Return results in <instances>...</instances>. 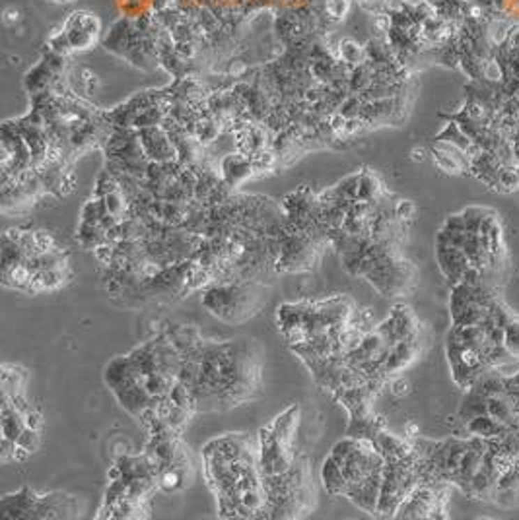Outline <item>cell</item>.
I'll return each mask as SVG.
<instances>
[{
  "instance_id": "cell-1",
  "label": "cell",
  "mask_w": 519,
  "mask_h": 520,
  "mask_svg": "<svg viewBox=\"0 0 519 520\" xmlns=\"http://www.w3.org/2000/svg\"><path fill=\"white\" fill-rule=\"evenodd\" d=\"M185 358L197 365L191 388L197 412L228 410L261 395L263 353L255 340H204Z\"/></svg>"
},
{
  "instance_id": "cell-2",
  "label": "cell",
  "mask_w": 519,
  "mask_h": 520,
  "mask_svg": "<svg viewBox=\"0 0 519 520\" xmlns=\"http://www.w3.org/2000/svg\"><path fill=\"white\" fill-rule=\"evenodd\" d=\"M266 491L269 519H298L313 507V485H311L308 458L296 457L292 466L276 475H263Z\"/></svg>"
},
{
  "instance_id": "cell-3",
  "label": "cell",
  "mask_w": 519,
  "mask_h": 520,
  "mask_svg": "<svg viewBox=\"0 0 519 520\" xmlns=\"http://www.w3.org/2000/svg\"><path fill=\"white\" fill-rule=\"evenodd\" d=\"M264 301L266 299L255 284L247 282H220L218 286L209 287L202 296V305L224 323H243L259 313Z\"/></svg>"
},
{
  "instance_id": "cell-4",
  "label": "cell",
  "mask_w": 519,
  "mask_h": 520,
  "mask_svg": "<svg viewBox=\"0 0 519 520\" xmlns=\"http://www.w3.org/2000/svg\"><path fill=\"white\" fill-rule=\"evenodd\" d=\"M416 270L409 260L401 259L389 260L374 264L364 278L385 297H397L409 293L410 287L414 284Z\"/></svg>"
},
{
  "instance_id": "cell-5",
  "label": "cell",
  "mask_w": 519,
  "mask_h": 520,
  "mask_svg": "<svg viewBox=\"0 0 519 520\" xmlns=\"http://www.w3.org/2000/svg\"><path fill=\"white\" fill-rule=\"evenodd\" d=\"M80 511L82 507L74 495L63 494V491L37 494L31 519H76L82 514Z\"/></svg>"
},
{
  "instance_id": "cell-6",
  "label": "cell",
  "mask_w": 519,
  "mask_h": 520,
  "mask_svg": "<svg viewBox=\"0 0 519 520\" xmlns=\"http://www.w3.org/2000/svg\"><path fill=\"white\" fill-rule=\"evenodd\" d=\"M436 259L442 274L453 286L459 284L471 268V262L467 259L463 249H459L456 245H436Z\"/></svg>"
},
{
  "instance_id": "cell-7",
  "label": "cell",
  "mask_w": 519,
  "mask_h": 520,
  "mask_svg": "<svg viewBox=\"0 0 519 520\" xmlns=\"http://www.w3.org/2000/svg\"><path fill=\"white\" fill-rule=\"evenodd\" d=\"M420 353V336L419 338H410V340H401L397 342L395 346L389 351V355L383 363V378L387 381L393 375L401 373L403 369L409 367L410 363L416 359V355Z\"/></svg>"
},
{
  "instance_id": "cell-8",
  "label": "cell",
  "mask_w": 519,
  "mask_h": 520,
  "mask_svg": "<svg viewBox=\"0 0 519 520\" xmlns=\"http://www.w3.org/2000/svg\"><path fill=\"white\" fill-rule=\"evenodd\" d=\"M37 491L29 487H22L18 494H10L2 497L0 512L4 519H31V511L36 505Z\"/></svg>"
},
{
  "instance_id": "cell-9",
  "label": "cell",
  "mask_w": 519,
  "mask_h": 520,
  "mask_svg": "<svg viewBox=\"0 0 519 520\" xmlns=\"http://www.w3.org/2000/svg\"><path fill=\"white\" fill-rule=\"evenodd\" d=\"M253 173V163L251 158L246 153H230L222 162V175H224V183L230 187H237L239 183L249 177Z\"/></svg>"
},
{
  "instance_id": "cell-10",
  "label": "cell",
  "mask_w": 519,
  "mask_h": 520,
  "mask_svg": "<svg viewBox=\"0 0 519 520\" xmlns=\"http://www.w3.org/2000/svg\"><path fill=\"white\" fill-rule=\"evenodd\" d=\"M465 423V431L471 435V437H479V439L490 441L496 439V437H502L506 433H510L511 429H508L506 425H502L498 420H494L488 413H479L471 420H467Z\"/></svg>"
},
{
  "instance_id": "cell-11",
  "label": "cell",
  "mask_w": 519,
  "mask_h": 520,
  "mask_svg": "<svg viewBox=\"0 0 519 520\" xmlns=\"http://www.w3.org/2000/svg\"><path fill=\"white\" fill-rule=\"evenodd\" d=\"M26 381H28L26 369L4 363L2 365V400H12V398L24 396Z\"/></svg>"
},
{
  "instance_id": "cell-12",
  "label": "cell",
  "mask_w": 519,
  "mask_h": 520,
  "mask_svg": "<svg viewBox=\"0 0 519 520\" xmlns=\"http://www.w3.org/2000/svg\"><path fill=\"white\" fill-rule=\"evenodd\" d=\"M0 427H2V437L4 439L18 441V437L26 431V415L16 410L12 402L2 400V418H0Z\"/></svg>"
},
{
  "instance_id": "cell-13",
  "label": "cell",
  "mask_w": 519,
  "mask_h": 520,
  "mask_svg": "<svg viewBox=\"0 0 519 520\" xmlns=\"http://www.w3.org/2000/svg\"><path fill=\"white\" fill-rule=\"evenodd\" d=\"M321 477H323V485L327 489L329 495L338 497V495H346V477L343 474V468L335 458L329 454V458L323 462L321 468Z\"/></svg>"
},
{
  "instance_id": "cell-14",
  "label": "cell",
  "mask_w": 519,
  "mask_h": 520,
  "mask_svg": "<svg viewBox=\"0 0 519 520\" xmlns=\"http://www.w3.org/2000/svg\"><path fill=\"white\" fill-rule=\"evenodd\" d=\"M383 194V187L374 173L364 171L360 173V187H358V200L362 202H375Z\"/></svg>"
},
{
  "instance_id": "cell-15",
  "label": "cell",
  "mask_w": 519,
  "mask_h": 520,
  "mask_svg": "<svg viewBox=\"0 0 519 520\" xmlns=\"http://www.w3.org/2000/svg\"><path fill=\"white\" fill-rule=\"evenodd\" d=\"M434 140H446V142L456 144L457 148H461V150H465V152H467V150H469V146L473 144V140L465 135L456 121H449V123L446 125V128H444V130H442V132H439Z\"/></svg>"
},
{
  "instance_id": "cell-16",
  "label": "cell",
  "mask_w": 519,
  "mask_h": 520,
  "mask_svg": "<svg viewBox=\"0 0 519 520\" xmlns=\"http://www.w3.org/2000/svg\"><path fill=\"white\" fill-rule=\"evenodd\" d=\"M432 158H434V163L439 167V171L449 173V175H457V173L469 171L467 167H465L463 163L457 160V158H453L451 153L444 152V150H437L436 146L432 148Z\"/></svg>"
},
{
  "instance_id": "cell-17",
  "label": "cell",
  "mask_w": 519,
  "mask_h": 520,
  "mask_svg": "<svg viewBox=\"0 0 519 520\" xmlns=\"http://www.w3.org/2000/svg\"><path fill=\"white\" fill-rule=\"evenodd\" d=\"M519 189V173L516 165H504L498 173V189L500 192H513Z\"/></svg>"
},
{
  "instance_id": "cell-18",
  "label": "cell",
  "mask_w": 519,
  "mask_h": 520,
  "mask_svg": "<svg viewBox=\"0 0 519 520\" xmlns=\"http://www.w3.org/2000/svg\"><path fill=\"white\" fill-rule=\"evenodd\" d=\"M504 346H506V351L513 355V358H519V319L513 316L510 321V324L506 326L504 330Z\"/></svg>"
},
{
  "instance_id": "cell-19",
  "label": "cell",
  "mask_w": 519,
  "mask_h": 520,
  "mask_svg": "<svg viewBox=\"0 0 519 520\" xmlns=\"http://www.w3.org/2000/svg\"><path fill=\"white\" fill-rule=\"evenodd\" d=\"M103 202H105V208H107V212L111 215H115L119 217L121 222L125 220V210H127V202H125V197H123V192L119 189L111 190L107 197L103 198Z\"/></svg>"
},
{
  "instance_id": "cell-20",
  "label": "cell",
  "mask_w": 519,
  "mask_h": 520,
  "mask_svg": "<svg viewBox=\"0 0 519 520\" xmlns=\"http://www.w3.org/2000/svg\"><path fill=\"white\" fill-rule=\"evenodd\" d=\"M20 447H24L29 452H36L39 449V445H41V437H39V429H31V427H26V431L22 433L18 437Z\"/></svg>"
},
{
  "instance_id": "cell-21",
  "label": "cell",
  "mask_w": 519,
  "mask_h": 520,
  "mask_svg": "<svg viewBox=\"0 0 519 520\" xmlns=\"http://www.w3.org/2000/svg\"><path fill=\"white\" fill-rule=\"evenodd\" d=\"M416 214V206L410 202V200H399V202H395V215L403 220V222H409L412 220Z\"/></svg>"
},
{
  "instance_id": "cell-22",
  "label": "cell",
  "mask_w": 519,
  "mask_h": 520,
  "mask_svg": "<svg viewBox=\"0 0 519 520\" xmlns=\"http://www.w3.org/2000/svg\"><path fill=\"white\" fill-rule=\"evenodd\" d=\"M325 10L331 18H345V14L348 12V0H329Z\"/></svg>"
},
{
  "instance_id": "cell-23",
  "label": "cell",
  "mask_w": 519,
  "mask_h": 520,
  "mask_svg": "<svg viewBox=\"0 0 519 520\" xmlns=\"http://www.w3.org/2000/svg\"><path fill=\"white\" fill-rule=\"evenodd\" d=\"M24 415H26L28 427H31V429H41V427H43V418H41V413L37 412V410H31V408H29Z\"/></svg>"
},
{
  "instance_id": "cell-24",
  "label": "cell",
  "mask_w": 519,
  "mask_h": 520,
  "mask_svg": "<svg viewBox=\"0 0 519 520\" xmlns=\"http://www.w3.org/2000/svg\"><path fill=\"white\" fill-rule=\"evenodd\" d=\"M506 390H508V395L519 400V373L518 375H511V377H506Z\"/></svg>"
},
{
  "instance_id": "cell-25",
  "label": "cell",
  "mask_w": 519,
  "mask_h": 520,
  "mask_svg": "<svg viewBox=\"0 0 519 520\" xmlns=\"http://www.w3.org/2000/svg\"><path fill=\"white\" fill-rule=\"evenodd\" d=\"M391 386H393L391 392L395 396H405L407 392H409V388H410L409 383H407V381H403V378H395V381L391 383Z\"/></svg>"
},
{
  "instance_id": "cell-26",
  "label": "cell",
  "mask_w": 519,
  "mask_h": 520,
  "mask_svg": "<svg viewBox=\"0 0 519 520\" xmlns=\"http://www.w3.org/2000/svg\"><path fill=\"white\" fill-rule=\"evenodd\" d=\"M2 20H4V24H6V26H14V24H18L20 22V12L16 8H6L4 10V16H2Z\"/></svg>"
},
{
  "instance_id": "cell-27",
  "label": "cell",
  "mask_w": 519,
  "mask_h": 520,
  "mask_svg": "<svg viewBox=\"0 0 519 520\" xmlns=\"http://www.w3.org/2000/svg\"><path fill=\"white\" fill-rule=\"evenodd\" d=\"M412 160L414 162H422L424 160V150H412Z\"/></svg>"
}]
</instances>
